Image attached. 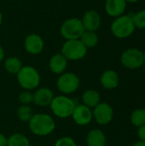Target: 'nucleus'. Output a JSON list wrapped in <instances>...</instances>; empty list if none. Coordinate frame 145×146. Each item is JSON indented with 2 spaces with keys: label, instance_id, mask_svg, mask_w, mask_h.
Listing matches in <instances>:
<instances>
[{
  "label": "nucleus",
  "instance_id": "nucleus-9",
  "mask_svg": "<svg viewBox=\"0 0 145 146\" xmlns=\"http://www.w3.org/2000/svg\"><path fill=\"white\" fill-rule=\"evenodd\" d=\"M92 115L96 121L100 125L109 124L114 116V111L112 107L107 103H99L92 112Z\"/></svg>",
  "mask_w": 145,
  "mask_h": 146
},
{
  "label": "nucleus",
  "instance_id": "nucleus-22",
  "mask_svg": "<svg viewBox=\"0 0 145 146\" xmlns=\"http://www.w3.org/2000/svg\"><path fill=\"white\" fill-rule=\"evenodd\" d=\"M131 122L133 126L139 127L145 124V109H138L131 115Z\"/></svg>",
  "mask_w": 145,
  "mask_h": 146
},
{
  "label": "nucleus",
  "instance_id": "nucleus-26",
  "mask_svg": "<svg viewBox=\"0 0 145 146\" xmlns=\"http://www.w3.org/2000/svg\"><path fill=\"white\" fill-rule=\"evenodd\" d=\"M55 146H77L74 140L69 137H63L57 140Z\"/></svg>",
  "mask_w": 145,
  "mask_h": 146
},
{
  "label": "nucleus",
  "instance_id": "nucleus-20",
  "mask_svg": "<svg viewBox=\"0 0 145 146\" xmlns=\"http://www.w3.org/2000/svg\"><path fill=\"white\" fill-rule=\"evenodd\" d=\"M4 67L9 73L13 74H17L19 71L22 68V62L19 58L12 56L6 59L4 62Z\"/></svg>",
  "mask_w": 145,
  "mask_h": 146
},
{
  "label": "nucleus",
  "instance_id": "nucleus-19",
  "mask_svg": "<svg viewBox=\"0 0 145 146\" xmlns=\"http://www.w3.org/2000/svg\"><path fill=\"white\" fill-rule=\"evenodd\" d=\"M79 40L88 49V48L95 47L97 44L99 39H98V36L96 33V32L85 31L84 33L79 38Z\"/></svg>",
  "mask_w": 145,
  "mask_h": 146
},
{
  "label": "nucleus",
  "instance_id": "nucleus-30",
  "mask_svg": "<svg viewBox=\"0 0 145 146\" xmlns=\"http://www.w3.org/2000/svg\"><path fill=\"white\" fill-rule=\"evenodd\" d=\"M132 146H145V142L144 141L140 140V141H138V142L135 143V144H134Z\"/></svg>",
  "mask_w": 145,
  "mask_h": 146
},
{
  "label": "nucleus",
  "instance_id": "nucleus-32",
  "mask_svg": "<svg viewBox=\"0 0 145 146\" xmlns=\"http://www.w3.org/2000/svg\"><path fill=\"white\" fill-rule=\"evenodd\" d=\"M2 21H3V15H2V13L0 12V25L2 24Z\"/></svg>",
  "mask_w": 145,
  "mask_h": 146
},
{
  "label": "nucleus",
  "instance_id": "nucleus-27",
  "mask_svg": "<svg viewBox=\"0 0 145 146\" xmlns=\"http://www.w3.org/2000/svg\"><path fill=\"white\" fill-rule=\"evenodd\" d=\"M138 138L140 139V140L145 142V124L138 127Z\"/></svg>",
  "mask_w": 145,
  "mask_h": 146
},
{
  "label": "nucleus",
  "instance_id": "nucleus-24",
  "mask_svg": "<svg viewBox=\"0 0 145 146\" xmlns=\"http://www.w3.org/2000/svg\"><path fill=\"white\" fill-rule=\"evenodd\" d=\"M132 17L136 28L145 29V9L136 12L135 14L132 15Z\"/></svg>",
  "mask_w": 145,
  "mask_h": 146
},
{
  "label": "nucleus",
  "instance_id": "nucleus-6",
  "mask_svg": "<svg viewBox=\"0 0 145 146\" xmlns=\"http://www.w3.org/2000/svg\"><path fill=\"white\" fill-rule=\"evenodd\" d=\"M85 31L81 20L78 18L68 19L61 27V34L67 40L79 39Z\"/></svg>",
  "mask_w": 145,
  "mask_h": 146
},
{
  "label": "nucleus",
  "instance_id": "nucleus-25",
  "mask_svg": "<svg viewBox=\"0 0 145 146\" xmlns=\"http://www.w3.org/2000/svg\"><path fill=\"white\" fill-rule=\"evenodd\" d=\"M19 100L24 105H28L33 102V94L29 91L22 92L19 95Z\"/></svg>",
  "mask_w": 145,
  "mask_h": 146
},
{
  "label": "nucleus",
  "instance_id": "nucleus-17",
  "mask_svg": "<svg viewBox=\"0 0 145 146\" xmlns=\"http://www.w3.org/2000/svg\"><path fill=\"white\" fill-rule=\"evenodd\" d=\"M86 143L88 146H105L106 137L100 129H93L89 132L86 137Z\"/></svg>",
  "mask_w": 145,
  "mask_h": 146
},
{
  "label": "nucleus",
  "instance_id": "nucleus-21",
  "mask_svg": "<svg viewBox=\"0 0 145 146\" xmlns=\"http://www.w3.org/2000/svg\"><path fill=\"white\" fill-rule=\"evenodd\" d=\"M7 146H30L29 140L21 133H14L8 139Z\"/></svg>",
  "mask_w": 145,
  "mask_h": 146
},
{
  "label": "nucleus",
  "instance_id": "nucleus-11",
  "mask_svg": "<svg viewBox=\"0 0 145 146\" xmlns=\"http://www.w3.org/2000/svg\"><path fill=\"white\" fill-rule=\"evenodd\" d=\"M73 121L79 126H85L91 121L93 117L91 109L84 104H78L75 106L72 114Z\"/></svg>",
  "mask_w": 145,
  "mask_h": 146
},
{
  "label": "nucleus",
  "instance_id": "nucleus-34",
  "mask_svg": "<svg viewBox=\"0 0 145 146\" xmlns=\"http://www.w3.org/2000/svg\"><path fill=\"white\" fill-rule=\"evenodd\" d=\"M144 74H145V66H144Z\"/></svg>",
  "mask_w": 145,
  "mask_h": 146
},
{
  "label": "nucleus",
  "instance_id": "nucleus-7",
  "mask_svg": "<svg viewBox=\"0 0 145 146\" xmlns=\"http://www.w3.org/2000/svg\"><path fill=\"white\" fill-rule=\"evenodd\" d=\"M121 62L128 69L139 68L144 64L143 51L137 48H129L121 54Z\"/></svg>",
  "mask_w": 145,
  "mask_h": 146
},
{
  "label": "nucleus",
  "instance_id": "nucleus-1",
  "mask_svg": "<svg viewBox=\"0 0 145 146\" xmlns=\"http://www.w3.org/2000/svg\"><path fill=\"white\" fill-rule=\"evenodd\" d=\"M28 122L29 128L32 133L38 136L49 135L56 127V124L52 117L44 114L33 115Z\"/></svg>",
  "mask_w": 145,
  "mask_h": 146
},
{
  "label": "nucleus",
  "instance_id": "nucleus-4",
  "mask_svg": "<svg viewBox=\"0 0 145 146\" xmlns=\"http://www.w3.org/2000/svg\"><path fill=\"white\" fill-rule=\"evenodd\" d=\"M17 80L21 87L30 91L35 89L39 85L40 76L34 68L26 66L22 67L17 74Z\"/></svg>",
  "mask_w": 145,
  "mask_h": 146
},
{
  "label": "nucleus",
  "instance_id": "nucleus-10",
  "mask_svg": "<svg viewBox=\"0 0 145 146\" xmlns=\"http://www.w3.org/2000/svg\"><path fill=\"white\" fill-rule=\"evenodd\" d=\"M85 31L96 32L101 26V16L96 10H88L81 19Z\"/></svg>",
  "mask_w": 145,
  "mask_h": 146
},
{
  "label": "nucleus",
  "instance_id": "nucleus-3",
  "mask_svg": "<svg viewBox=\"0 0 145 146\" xmlns=\"http://www.w3.org/2000/svg\"><path fill=\"white\" fill-rule=\"evenodd\" d=\"M76 103L66 96H57L53 98L50 108L55 115L61 118H67L72 115Z\"/></svg>",
  "mask_w": 145,
  "mask_h": 146
},
{
  "label": "nucleus",
  "instance_id": "nucleus-16",
  "mask_svg": "<svg viewBox=\"0 0 145 146\" xmlns=\"http://www.w3.org/2000/svg\"><path fill=\"white\" fill-rule=\"evenodd\" d=\"M100 82L107 90H112L117 87L119 84V75L114 70H106L103 73Z\"/></svg>",
  "mask_w": 145,
  "mask_h": 146
},
{
  "label": "nucleus",
  "instance_id": "nucleus-12",
  "mask_svg": "<svg viewBox=\"0 0 145 146\" xmlns=\"http://www.w3.org/2000/svg\"><path fill=\"white\" fill-rule=\"evenodd\" d=\"M126 6V0H106L105 11L109 16L116 18L125 14Z\"/></svg>",
  "mask_w": 145,
  "mask_h": 146
},
{
  "label": "nucleus",
  "instance_id": "nucleus-23",
  "mask_svg": "<svg viewBox=\"0 0 145 146\" xmlns=\"http://www.w3.org/2000/svg\"><path fill=\"white\" fill-rule=\"evenodd\" d=\"M32 115V110L28 105H21L17 110V116L21 121H29Z\"/></svg>",
  "mask_w": 145,
  "mask_h": 146
},
{
  "label": "nucleus",
  "instance_id": "nucleus-2",
  "mask_svg": "<svg viewBox=\"0 0 145 146\" xmlns=\"http://www.w3.org/2000/svg\"><path fill=\"white\" fill-rule=\"evenodd\" d=\"M113 35L118 38H126L132 35L136 27L132 21V15H122L115 18L111 27Z\"/></svg>",
  "mask_w": 145,
  "mask_h": 146
},
{
  "label": "nucleus",
  "instance_id": "nucleus-29",
  "mask_svg": "<svg viewBox=\"0 0 145 146\" xmlns=\"http://www.w3.org/2000/svg\"><path fill=\"white\" fill-rule=\"evenodd\" d=\"M3 56H4V50H3V47L0 45V62L3 59Z\"/></svg>",
  "mask_w": 145,
  "mask_h": 146
},
{
  "label": "nucleus",
  "instance_id": "nucleus-8",
  "mask_svg": "<svg viewBox=\"0 0 145 146\" xmlns=\"http://www.w3.org/2000/svg\"><path fill=\"white\" fill-rule=\"evenodd\" d=\"M79 86V78L73 73H64L57 80L58 89L66 94L74 92Z\"/></svg>",
  "mask_w": 145,
  "mask_h": 146
},
{
  "label": "nucleus",
  "instance_id": "nucleus-28",
  "mask_svg": "<svg viewBox=\"0 0 145 146\" xmlns=\"http://www.w3.org/2000/svg\"><path fill=\"white\" fill-rule=\"evenodd\" d=\"M8 145V139L3 135L0 133V146Z\"/></svg>",
  "mask_w": 145,
  "mask_h": 146
},
{
  "label": "nucleus",
  "instance_id": "nucleus-15",
  "mask_svg": "<svg viewBox=\"0 0 145 146\" xmlns=\"http://www.w3.org/2000/svg\"><path fill=\"white\" fill-rule=\"evenodd\" d=\"M67 66H68V60L62 53L54 55L50 58L49 63V67L50 70L56 74H63V72L67 68Z\"/></svg>",
  "mask_w": 145,
  "mask_h": 146
},
{
  "label": "nucleus",
  "instance_id": "nucleus-5",
  "mask_svg": "<svg viewBox=\"0 0 145 146\" xmlns=\"http://www.w3.org/2000/svg\"><path fill=\"white\" fill-rule=\"evenodd\" d=\"M87 52V48L82 44L79 39L67 40L62 48V54L67 60L77 61L85 57Z\"/></svg>",
  "mask_w": 145,
  "mask_h": 146
},
{
  "label": "nucleus",
  "instance_id": "nucleus-31",
  "mask_svg": "<svg viewBox=\"0 0 145 146\" xmlns=\"http://www.w3.org/2000/svg\"><path fill=\"white\" fill-rule=\"evenodd\" d=\"M138 1H140V0H126V3H137Z\"/></svg>",
  "mask_w": 145,
  "mask_h": 146
},
{
  "label": "nucleus",
  "instance_id": "nucleus-33",
  "mask_svg": "<svg viewBox=\"0 0 145 146\" xmlns=\"http://www.w3.org/2000/svg\"><path fill=\"white\" fill-rule=\"evenodd\" d=\"M143 54H144V64H145V50L143 52Z\"/></svg>",
  "mask_w": 145,
  "mask_h": 146
},
{
  "label": "nucleus",
  "instance_id": "nucleus-14",
  "mask_svg": "<svg viewBox=\"0 0 145 146\" xmlns=\"http://www.w3.org/2000/svg\"><path fill=\"white\" fill-rule=\"evenodd\" d=\"M53 98H54V95L52 91L45 87L37 90L33 94V103L36 105L41 107L50 105Z\"/></svg>",
  "mask_w": 145,
  "mask_h": 146
},
{
  "label": "nucleus",
  "instance_id": "nucleus-13",
  "mask_svg": "<svg viewBox=\"0 0 145 146\" xmlns=\"http://www.w3.org/2000/svg\"><path fill=\"white\" fill-rule=\"evenodd\" d=\"M24 46L28 53L32 55H37L43 50L44 41L39 35L36 33H32L26 38Z\"/></svg>",
  "mask_w": 145,
  "mask_h": 146
},
{
  "label": "nucleus",
  "instance_id": "nucleus-18",
  "mask_svg": "<svg viewBox=\"0 0 145 146\" xmlns=\"http://www.w3.org/2000/svg\"><path fill=\"white\" fill-rule=\"evenodd\" d=\"M101 98L99 93L95 90H87L82 95V101L84 105L88 108H95L100 103Z\"/></svg>",
  "mask_w": 145,
  "mask_h": 146
}]
</instances>
